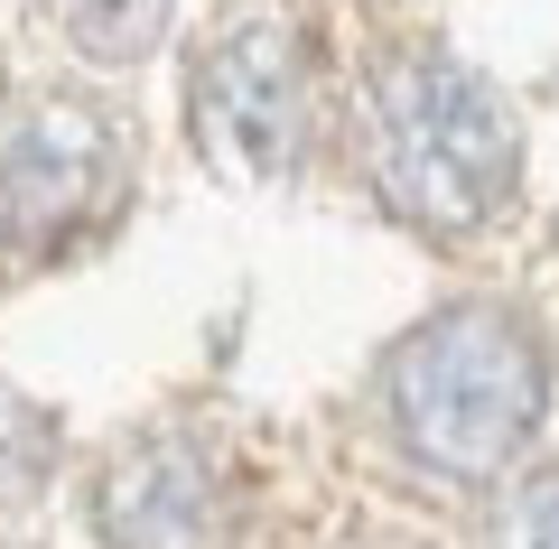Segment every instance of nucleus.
<instances>
[{
  "instance_id": "obj_1",
  "label": "nucleus",
  "mask_w": 559,
  "mask_h": 549,
  "mask_svg": "<svg viewBox=\"0 0 559 549\" xmlns=\"http://www.w3.org/2000/svg\"><path fill=\"white\" fill-rule=\"evenodd\" d=\"M392 438L448 485H485L522 456V438L550 410V354L532 317L513 308H448L419 335H401L382 373Z\"/></svg>"
},
{
  "instance_id": "obj_2",
  "label": "nucleus",
  "mask_w": 559,
  "mask_h": 549,
  "mask_svg": "<svg viewBox=\"0 0 559 549\" xmlns=\"http://www.w3.org/2000/svg\"><path fill=\"white\" fill-rule=\"evenodd\" d=\"M364 158H373V187L401 224H419V234H476L513 196L522 131L476 65L439 57V47H411V57H392L373 75Z\"/></svg>"
},
{
  "instance_id": "obj_3",
  "label": "nucleus",
  "mask_w": 559,
  "mask_h": 549,
  "mask_svg": "<svg viewBox=\"0 0 559 549\" xmlns=\"http://www.w3.org/2000/svg\"><path fill=\"white\" fill-rule=\"evenodd\" d=\"M187 112H197V150L224 177L280 187L308 158V131H318V75H308L299 20L289 10H242V20H224L205 38V57H197Z\"/></svg>"
},
{
  "instance_id": "obj_4",
  "label": "nucleus",
  "mask_w": 559,
  "mask_h": 549,
  "mask_svg": "<svg viewBox=\"0 0 559 549\" xmlns=\"http://www.w3.org/2000/svg\"><path fill=\"white\" fill-rule=\"evenodd\" d=\"M121 196V131L94 103H28L0 131V234L20 252H57Z\"/></svg>"
},
{
  "instance_id": "obj_5",
  "label": "nucleus",
  "mask_w": 559,
  "mask_h": 549,
  "mask_svg": "<svg viewBox=\"0 0 559 549\" xmlns=\"http://www.w3.org/2000/svg\"><path fill=\"white\" fill-rule=\"evenodd\" d=\"M94 530L103 549H234L224 466L187 429L131 438L94 485Z\"/></svg>"
},
{
  "instance_id": "obj_6",
  "label": "nucleus",
  "mask_w": 559,
  "mask_h": 549,
  "mask_svg": "<svg viewBox=\"0 0 559 549\" xmlns=\"http://www.w3.org/2000/svg\"><path fill=\"white\" fill-rule=\"evenodd\" d=\"M57 20L94 65H140L168 38V0H57Z\"/></svg>"
},
{
  "instance_id": "obj_7",
  "label": "nucleus",
  "mask_w": 559,
  "mask_h": 549,
  "mask_svg": "<svg viewBox=\"0 0 559 549\" xmlns=\"http://www.w3.org/2000/svg\"><path fill=\"white\" fill-rule=\"evenodd\" d=\"M47 466H57V419H47L20 382H0V522L47 485Z\"/></svg>"
},
{
  "instance_id": "obj_8",
  "label": "nucleus",
  "mask_w": 559,
  "mask_h": 549,
  "mask_svg": "<svg viewBox=\"0 0 559 549\" xmlns=\"http://www.w3.org/2000/svg\"><path fill=\"white\" fill-rule=\"evenodd\" d=\"M485 549H559V466L503 493V512H495V540H485Z\"/></svg>"
}]
</instances>
